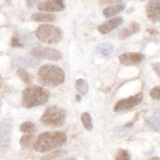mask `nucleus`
<instances>
[{
    "instance_id": "obj_1",
    "label": "nucleus",
    "mask_w": 160,
    "mask_h": 160,
    "mask_svg": "<svg viewBox=\"0 0 160 160\" xmlns=\"http://www.w3.org/2000/svg\"><path fill=\"white\" fill-rule=\"evenodd\" d=\"M67 136L63 132H45L38 137L33 148L38 152H47L63 145Z\"/></svg>"
},
{
    "instance_id": "obj_2",
    "label": "nucleus",
    "mask_w": 160,
    "mask_h": 160,
    "mask_svg": "<svg viewBox=\"0 0 160 160\" xmlns=\"http://www.w3.org/2000/svg\"><path fill=\"white\" fill-rule=\"evenodd\" d=\"M38 80L42 85L54 87L64 83L65 75L59 66L54 64H46L38 71Z\"/></svg>"
},
{
    "instance_id": "obj_3",
    "label": "nucleus",
    "mask_w": 160,
    "mask_h": 160,
    "mask_svg": "<svg viewBox=\"0 0 160 160\" xmlns=\"http://www.w3.org/2000/svg\"><path fill=\"white\" fill-rule=\"evenodd\" d=\"M50 97L49 90L38 86H31L23 91L22 105L28 108L41 105L47 103Z\"/></svg>"
},
{
    "instance_id": "obj_4",
    "label": "nucleus",
    "mask_w": 160,
    "mask_h": 160,
    "mask_svg": "<svg viewBox=\"0 0 160 160\" xmlns=\"http://www.w3.org/2000/svg\"><path fill=\"white\" fill-rule=\"evenodd\" d=\"M35 36L40 42L46 44H57L62 39L63 32L61 28L51 24H42L37 28Z\"/></svg>"
},
{
    "instance_id": "obj_5",
    "label": "nucleus",
    "mask_w": 160,
    "mask_h": 160,
    "mask_svg": "<svg viewBox=\"0 0 160 160\" xmlns=\"http://www.w3.org/2000/svg\"><path fill=\"white\" fill-rule=\"evenodd\" d=\"M66 112L58 106H50L46 109L40 121L46 126L53 127H61L64 123Z\"/></svg>"
},
{
    "instance_id": "obj_6",
    "label": "nucleus",
    "mask_w": 160,
    "mask_h": 160,
    "mask_svg": "<svg viewBox=\"0 0 160 160\" xmlns=\"http://www.w3.org/2000/svg\"><path fill=\"white\" fill-rule=\"evenodd\" d=\"M30 54L38 59L50 61H59L62 58V54L59 50L49 47H35L30 51Z\"/></svg>"
},
{
    "instance_id": "obj_7",
    "label": "nucleus",
    "mask_w": 160,
    "mask_h": 160,
    "mask_svg": "<svg viewBox=\"0 0 160 160\" xmlns=\"http://www.w3.org/2000/svg\"><path fill=\"white\" fill-rule=\"evenodd\" d=\"M35 44V42L32 35L24 31H18L12 37L11 47L14 48H26Z\"/></svg>"
},
{
    "instance_id": "obj_8",
    "label": "nucleus",
    "mask_w": 160,
    "mask_h": 160,
    "mask_svg": "<svg viewBox=\"0 0 160 160\" xmlns=\"http://www.w3.org/2000/svg\"><path fill=\"white\" fill-rule=\"evenodd\" d=\"M143 98H144L143 93H139L134 96L130 97V98H126V99L120 100L115 105L114 111L115 112H121L132 109L133 108L136 107L138 104H141L143 101Z\"/></svg>"
},
{
    "instance_id": "obj_9",
    "label": "nucleus",
    "mask_w": 160,
    "mask_h": 160,
    "mask_svg": "<svg viewBox=\"0 0 160 160\" xmlns=\"http://www.w3.org/2000/svg\"><path fill=\"white\" fill-rule=\"evenodd\" d=\"M38 10L47 12L62 11L65 8L64 0H45L37 5Z\"/></svg>"
},
{
    "instance_id": "obj_10",
    "label": "nucleus",
    "mask_w": 160,
    "mask_h": 160,
    "mask_svg": "<svg viewBox=\"0 0 160 160\" xmlns=\"http://www.w3.org/2000/svg\"><path fill=\"white\" fill-rule=\"evenodd\" d=\"M146 14L152 22L160 21V0H149L146 5Z\"/></svg>"
},
{
    "instance_id": "obj_11",
    "label": "nucleus",
    "mask_w": 160,
    "mask_h": 160,
    "mask_svg": "<svg viewBox=\"0 0 160 160\" xmlns=\"http://www.w3.org/2000/svg\"><path fill=\"white\" fill-rule=\"evenodd\" d=\"M40 64L39 60L32 56H21L12 60L11 66L13 68H33Z\"/></svg>"
},
{
    "instance_id": "obj_12",
    "label": "nucleus",
    "mask_w": 160,
    "mask_h": 160,
    "mask_svg": "<svg viewBox=\"0 0 160 160\" xmlns=\"http://www.w3.org/2000/svg\"><path fill=\"white\" fill-rule=\"evenodd\" d=\"M144 58V55L141 53H125L118 57L120 63L126 66L139 64Z\"/></svg>"
},
{
    "instance_id": "obj_13",
    "label": "nucleus",
    "mask_w": 160,
    "mask_h": 160,
    "mask_svg": "<svg viewBox=\"0 0 160 160\" xmlns=\"http://www.w3.org/2000/svg\"><path fill=\"white\" fill-rule=\"evenodd\" d=\"M11 131V124L5 121L0 122V148H6L10 144Z\"/></svg>"
},
{
    "instance_id": "obj_14",
    "label": "nucleus",
    "mask_w": 160,
    "mask_h": 160,
    "mask_svg": "<svg viewBox=\"0 0 160 160\" xmlns=\"http://www.w3.org/2000/svg\"><path fill=\"white\" fill-rule=\"evenodd\" d=\"M123 19L121 17L112 18L106 22L103 23L102 24L98 26V31L101 34H108V32H112V30L115 29L123 23Z\"/></svg>"
},
{
    "instance_id": "obj_15",
    "label": "nucleus",
    "mask_w": 160,
    "mask_h": 160,
    "mask_svg": "<svg viewBox=\"0 0 160 160\" xmlns=\"http://www.w3.org/2000/svg\"><path fill=\"white\" fill-rule=\"evenodd\" d=\"M141 30V25L137 22H131L127 27L122 29L118 35L119 39H125L134 34L138 33Z\"/></svg>"
},
{
    "instance_id": "obj_16",
    "label": "nucleus",
    "mask_w": 160,
    "mask_h": 160,
    "mask_svg": "<svg viewBox=\"0 0 160 160\" xmlns=\"http://www.w3.org/2000/svg\"><path fill=\"white\" fill-rule=\"evenodd\" d=\"M145 124L148 128L152 130L160 131V109L155 111L154 115L146 120Z\"/></svg>"
},
{
    "instance_id": "obj_17",
    "label": "nucleus",
    "mask_w": 160,
    "mask_h": 160,
    "mask_svg": "<svg viewBox=\"0 0 160 160\" xmlns=\"http://www.w3.org/2000/svg\"><path fill=\"white\" fill-rule=\"evenodd\" d=\"M126 7H127V4L126 3L115 4V5L112 6V7H108L104 9L103 10V14L107 18H112V17L115 16V15L125 10Z\"/></svg>"
},
{
    "instance_id": "obj_18",
    "label": "nucleus",
    "mask_w": 160,
    "mask_h": 160,
    "mask_svg": "<svg viewBox=\"0 0 160 160\" xmlns=\"http://www.w3.org/2000/svg\"><path fill=\"white\" fill-rule=\"evenodd\" d=\"M56 17L53 14L50 13H33L31 17V19L32 21H38V22H52L55 20Z\"/></svg>"
},
{
    "instance_id": "obj_19",
    "label": "nucleus",
    "mask_w": 160,
    "mask_h": 160,
    "mask_svg": "<svg viewBox=\"0 0 160 160\" xmlns=\"http://www.w3.org/2000/svg\"><path fill=\"white\" fill-rule=\"evenodd\" d=\"M113 51L114 47L110 43H101L97 47L98 53H100L103 56H108L113 53Z\"/></svg>"
},
{
    "instance_id": "obj_20",
    "label": "nucleus",
    "mask_w": 160,
    "mask_h": 160,
    "mask_svg": "<svg viewBox=\"0 0 160 160\" xmlns=\"http://www.w3.org/2000/svg\"><path fill=\"white\" fill-rule=\"evenodd\" d=\"M17 75L18 76L21 78V80L24 83H25L26 85H30L32 82V77L31 76L30 74L25 70V69L22 68H19L17 70Z\"/></svg>"
},
{
    "instance_id": "obj_21",
    "label": "nucleus",
    "mask_w": 160,
    "mask_h": 160,
    "mask_svg": "<svg viewBox=\"0 0 160 160\" xmlns=\"http://www.w3.org/2000/svg\"><path fill=\"white\" fill-rule=\"evenodd\" d=\"M75 88L81 94L86 95L89 90V85L84 79L78 78L75 82Z\"/></svg>"
},
{
    "instance_id": "obj_22",
    "label": "nucleus",
    "mask_w": 160,
    "mask_h": 160,
    "mask_svg": "<svg viewBox=\"0 0 160 160\" xmlns=\"http://www.w3.org/2000/svg\"><path fill=\"white\" fill-rule=\"evenodd\" d=\"M20 130L23 133H28V134H33V133H35L36 132L37 128L33 122H25L21 124V127H20Z\"/></svg>"
},
{
    "instance_id": "obj_23",
    "label": "nucleus",
    "mask_w": 160,
    "mask_h": 160,
    "mask_svg": "<svg viewBox=\"0 0 160 160\" xmlns=\"http://www.w3.org/2000/svg\"><path fill=\"white\" fill-rule=\"evenodd\" d=\"M34 140L35 138L32 135H24L20 140V144L23 149H28L32 147V144H34Z\"/></svg>"
},
{
    "instance_id": "obj_24",
    "label": "nucleus",
    "mask_w": 160,
    "mask_h": 160,
    "mask_svg": "<svg viewBox=\"0 0 160 160\" xmlns=\"http://www.w3.org/2000/svg\"><path fill=\"white\" fill-rule=\"evenodd\" d=\"M81 120H82V122L83 124L84 127L87 129V130L90 131L93 129V124H92V119L91 116L89 113L87 112H84L81 115Z\"/></svg>"
},
{
    "instance_id": "obj_25",
    "label": "nucleus",
    "mask_w": 160,
    "mask_h": 160,
    "mask_svg": "<svg viewBox=\"0 0 160 160\" xmlns=\"http://www.w3.org/2000/svg\"><path fill=\"white\" fill-rule=\"evenodd\" d=\"M65 154L66 152H64V151L57 150L55 151V152H51V153L48 154V155L42 157V160H58V158L62 157L63 155H64Z\"/></svg>"
},
{
    "instance_id": "obj_26",
    "label": "nucleus",
    "mask_w": 160,
    "mask_h": 160,
    "mask_svg": "<svg viewBox=\"0 0 160 160\" xmlns=\"http://www.w3.org/2000/svg\"><path fill=\"white\" fill-rule=\"evenodd\" d=\"M115 160H130V155L127 150L119 149L117 152Z\"/></svg>"
},
{
    "instance_id": "obj_27",
    "label": "nucleus",
    "mask_w": 160,
    "mask_h": 160,
    "mask_svg": "<svg viewBox=\"0 0 160 160\" xmlns=\"http://www.w3.org/2000/svg\"><path fill=\"white\" fill-rule=\"evenodd\" d=\"M150 96L152 97V99L160 101V86H157L151 90Z\"/></svg>"
},
{
    "instance_id": "obj_28",
    "label": "nucleus",
    "mask_w": 160,
    "mask_h": 160,
    "mask_svg": "<svg viewBox=\"0 0 160 160\" xmlns=\"http://www.w3.org/2000/svg\"><path fill=\"white\" fill-rule=\"evenodd\" d=\"M122 0H100L99 4L101 6L104 5H112V4H118L122 2Z\"/></svg>"
},
{
    "instance_id": "obj_29",
    "label": "nucleus",
    "mask_w": 160,
    "mask_h": 160,
    "mask_svg": "<svg viewBox=\"0 0 160 160\" xmlns=\"http://www.w3.org/2000/svg\"><path fill=\"white\" fill-rule=\"evenodd\" d=\"M152 68L155 72L156 75L159 77L160 78V62H155L152 64Z\"/></svg>"
},
{
    "instance_id": "obj_30",
    "label": "nucleus",
    "mask_w": 160,
    "mask_h": 160,
    "mask_svg": "<svg viewBox=\"0 0 160 160\" xmlns=\"http://www.w3.org/2000/svg\"><path fill=\"white\" fill-rule=\"evenodd\" d=\"M38 1H39V0H26V6H27L28 8L32 9L35 7Z\"/></svg>"
},
{
    "instance_id": "obj_31",
    "label": "nucleus",
    "mask_w": 160,
    "mask_h": 160,
    "mask_svg": "<svg viewBox=\"0 0 160 160\" xmlns=\"http://www.w3.org/2000/svg\"><path fill=\"white\" fill-rule=\"evenodd\" d=\"M148 32L151 34V35H156V34H158V32H157L155 29H148Z\"/></svg>"
},
{
    "instance_id": "obj_32",
    "label": "nucleus",
    "mask_w": 160,
    "mask_h": 160,
    "mask_svg": "<svg viewBox=\"0 0 160 160\" xmlns=\"http://www.w3.org/2000/svg\"><path fill=\"white\" fill-rule=\"evenodd\" d=\"M148 160H160V158H158V157H152V158H148Z\"/></svg>"
},
{
    "instance_id": "obj_33",
    "label": "nucleus",
    "mask_w": 160,
    "mask_h": 160,
    "mask_svg": "<svg viewBox=\"0 0 160 160\" xmlns=\"http://www.w3.org/2000/svg\"><path fill=\"white\" fill-rule=\"evenodd\" d=\"M64 160H75V158H66Z\"/></svg>"
},
{
    "instance_id": "obj_34",
    "label": "nucleus",
    "mask_w": 160,
    "mask_h": 160,
    "mask_svg": "<svg viewBox=\"0 0 160 160\" xmlns=\"http://www.w3.org/2000/svg\"><path fill=\"white\" fill-rule=\"evenodd\" d=\"M80 100H81V98H80V99H79V96H77V101H79Z\"/></svg>"
},
{
    "instance_id": "obj_35",
    "label": "nucleus",
    "mask_w": 160,
    "mask_h": 160,
    "mask_svg": "<svg viewBox=\"0 0 160 160\" xmlns=\"http://www.w3.org/2000/svg\"><path fill=\"white\" fill-rule=\"evenodd\" d=\"M1 107H2V101L0 100V109H1Z\"/></svg>"
},
{
    "instance_id": "obj_36",
    "label": "nucleus",
    "mask_w": 160,
    "mask_h": 160,
    "mask_svg": "<svg viewBox=\"0 0 160 160\" xmlns=\"http://www.w3.org/2000/svg\"><path fill=\"white\" fill-rule=\"evenodd\" d=\"M141 1H144V0H141Z\"/></svg>"
}]
</instances>
